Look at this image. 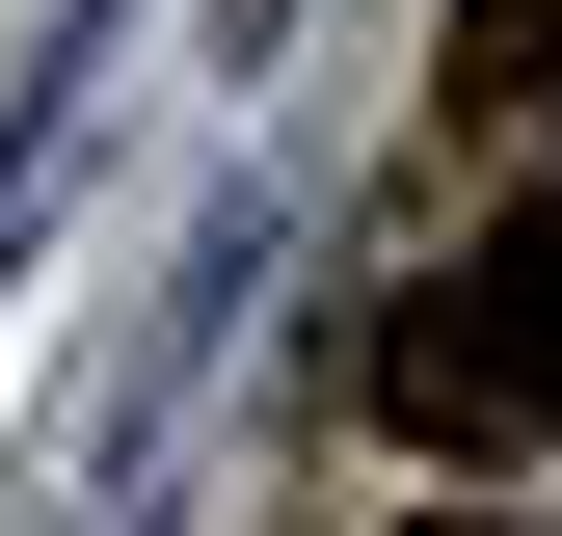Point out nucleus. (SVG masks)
<instances>
[{"label":"nucleus","instance_id":"nucleus-1","mask_svg":"<svg viewBox=\"0 0 562 536\" xmlns=\"http://www.w3.org/2000/svg\"><path fill=\"white\" fill-rule=\"evenodd\" d=\"M402 429L429 456H562V215H509L482 268H429V322H402Z\"/></svg>","mask_w":562,"mask_h":536},{"label":"nucleus","instance_id":"nucleus-2","mask_svg":"<svg viewBox=\"0 0 562 536\" xmlns=\"http://www.w3.org/2000/svg\"><path fill=\"white\" fill-rule=\"evenodd\" d=\"M509 108H562V0H509Z\"/></svg>","mask_w":562,"mask_h":536}]
</instances>
